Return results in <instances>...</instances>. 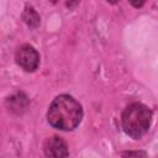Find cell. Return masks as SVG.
<instances>
[{
	"label": "cell",
	"instance_id": "1",
	"mask_svg": "<svg viewBox=\"0 0 158 158\" xmlns=\"http://www.w3.org/2000/svg\"><path fill=\"white\" fill-rule=\"evenodd\" d=\"M48 122L62 131L74 130L81 121L83 110L80 104L69 95L57 96L48 109Z\"/></svg>",
	"mask_w": 158,
	"mask_h": 158
},
{
	"label": "cell",
	"instance_id": "2",
	"mask_svg": "<svg viewBox=\"0 0 158 158\" xmlns=\"http://www.w3.org/2000/svg\"><path fill=\"white\" fill-rule=\"evenodd\" d=\"M151 118L152 112L146 105L133 102L128 105L122 114V127L128 136L139 138L148 131Z\"/></svg>",
	"mask_w": 158,
	"mask_h": 158
},
{
	"label": "cell",
	"instance_id": "3",
	"mask_svg": "<svg viewBox=\"0 0 158 158\" xmlns=\"http://www.w3.org/2000/svg\"><path fill=\"white\" fill-rule=\"evenodd\" d=\"M16 62L26 72H33L38 67L40 56L32 46L23 44L16 52Z\"/></svg>",
	"mask_w": 158,
	"mask_h": 158
},
{
	"label": "cell",
	"instance_id": "4",
	"mask_svg": "<svg viewBox=\"0 0 158 158\" xmlns=\"http://www.w3.org/2000/svg\"><path fill=\"white\" fill-rule=\"evenodd\" d=\"M47 158H68V146L58 136L49 137L43 144Z\"/></svg>",
	"mask_w": 158,
	"mask_h": 158
}]
</instances>
